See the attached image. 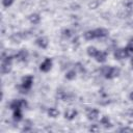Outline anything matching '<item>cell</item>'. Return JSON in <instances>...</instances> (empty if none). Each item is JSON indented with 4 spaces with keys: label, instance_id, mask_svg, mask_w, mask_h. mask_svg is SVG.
Segmentation results:
<instances>
[{
    "label": "cell",
    "instance_id": "6da1fadb",
    "mask_svg": "<svg viewBox=\"0 0 133 133\" xmlns=\"http://www.w3.org/2000/svg\"><path fill=\"white\" fill-rule=\"evenodd\" d=\"M101 73L105 79H114L119 76L121 70L116 66H111V65H104L101 68Z\"/></svg>",
    "mask_w": 133,
    "mask_h": 133
},
{
    "label": "cell",
    "instance_id": "7a4b0ae2",
    "mask_svg": "<svg viewBox=\"0 0 133 133\" xmlns=\"http://www.w3.org/2000/svg\"><path fill=\"white\" fill-rule=\"evenodd\" d=\"M15 56H11V55H6L3 53L2 54V58H1V65H0V69H1V73L3 75L5 74H8L10 71H11V68H12V60H14Z\"/></svg>",
    "mask_w": 133,
    "mask_h": 133
},
{
    "label": "cell",
    "instance_id": "3957f363",
    "mask_svg": "<svg viewBox=\"0 0 133 133\" xmlns=\"http://www.w3.org/2000/svg\"><path fill=\"white\" fill-rule=\"evenodd\" d=\"M32 84H33V76L32 75H26V76H24L22 78L21 84L19 86V89L21 90L20 92L26 94L32 87Z\"/></svg>",
    "mask_w": 133,
    "mask_h": 133
},
{
    "label": "cell",
    "instance_id": "277c9868",
    "mask_svg": "<svg viewBox=\"0 0 133 133\" xmlns=\"http://www.w3.org/2000/svg\"><path fill=\"white\" fill-rule=\"evenodd\" d=\"M27 106V102L24 99H15L9 103V108L11 110H16V109H22L23 107Z\"/></svg>",
    "mask_w": 133,
    "mask_h": 133
},
{
    "label": "cell",
    "instance_id": "5b68a950",
    "mask_svg": "<svg viewBox=\"0 0 133 133\" xmlns=\"http://www.w3.org/2000/svg\"><path fill=\"white\" fill-rule=\"evenodd\" d=\"M53 66V60L51 58H45L39 64V71L43 73H48Z\"/></svg>",
    "mask_w": 133,
    "mask_h": 133
},
{
    "label": "cell",
    "instance_id": "8992f818",
    "mask_svg": "<svg viewBox=\"0 0 133 133\" xmlns=\"http://www.w3.org/2000/svg\"><path fill=\"white\" fill-rule=\"evenodd\" d=\"M113 56H114V58L116 60H123V59H126V58L130 57L129 54L127 53L125 47L124 48H117V49H115L114 52H113Z\"/></svg>",
    "mask_w": 133,
    "mask_h": 133
},
{
    "label": "cell",
    "instance_id": "52a82bcc",
    "mask_svg": "<svg viewBox=\"0 0 133 133\" xmlns=\"http://www.w3.org/2000/svg\"><path fill=\"white\" fill-rule=\"evenodd\" d=\"M28 55H29V53H28V51L26 49H21L14 56L17 59V61H19V62H25L27 60V58H28Z\"/></svg>",
    "mask_w": 133,
    "mask_h": 133
},
{
    "label": "cell",
    "instance_id": "ba28073f",
    "mask_svg": "<svg viewBox=\"0 0 133 133\" xmlns=\"http://www.w3.org/2000/svg\"><path fill=\"white\" fill-rule=\"evenodd\" d=\"M35 45L41 49H47L49 46V39L46 36H38L35 39Z\"/></svg>",
    "mask_w": 133,
    "mask_h": 133
},
{
    "label": "cell",
    "instance_id": "9c48e42d",
    "mask_svg": "<svg viewBox=\"0 0 133 133\" xmlns=\"http://www.w3.org/2000/svg\"><path fill=\"white\" fill-rule=\"evenodd\" d=\"M99 115H100V111H99L97 108H91V109H89V110L86 112V117H87V119H88V121H91V122L98 119Z\"/></svg>",
    "mask_w": 133,
    "mask_h": 133
},
{
    "label": "cell",
    "instance_id": "30bf717a",
    "mask_svg": "<svg viewBox=\"0 0 133 133\" xmlns=\"http://www.w3.org/2000/svg\"><path fill=\"white\" fill-rule=\"evenodd\" d=\"M94 32H95L96 38H103V37H106V36L108 35V33H109V31H108L107 29L102 28V27L94 29Z\"/></svg>",
    "mask_w": 133,
    "mask_h": 133
},
{
    "label": "cell",
    "instance_id": "8fae6325",
    "mask_svg": "<svg viewBox=\"0 0 133 133\" xmlns=\"http://www.w3.org/2000/svg\"><path fill=\"white\" fill-rule=\"evenodd\" d=\"M78 115V111L75 108H69L64 111V117L69 121H73Z\"/></svg>",
    "mask_w": 133,
    "mask_h": 133
},
{
    "label": "cell",
    "instance_id": "7c38bea8",
    "mask_svg": "<svg viewBox=\"0 0 133 133\" xmlns=\"http://www.w3.org/2000/svg\"><path fill=\"white\" fill-rule=\"evenodd\" d=\"M106 59H107V53L104 51H99L95 57V60L99 63H104L106 61Z\"/></svg>",
    "mask_w": 133,
    "mask_h": 133
},
{
    "label": "cell",
    "instance_id": "4fadbf2b",
    "mask_svg": "<svg viewBox=\"0 0 133 133\" xmlns=\"http://www.w3.org/2000/svg\"><path fill=\"white\" fill-rule=\"evenodd\" d=\"M28 21H29L31 24L36 25V24H38V23L41 22V16H39L38 14H36V12L30 14V15L28 16Z\"/></svg>",
    "mask_w": 133,
    "mask_h": 133
},
{
    "label": "cell",
    "instance_id": "5bb4252c",
    "mask_svg": "<svg viewBox=\"0 0 133 133\" xmlns=\"http://www.w3.org/2000/svg\"><path fill=\"white\" fill-rule=\"evenodd\" d=\"M23 118V113H22V109H16L12 110V119L16 123H19L20 121H22Z\"/></svg>",
    "mask_w": 133,
    "mask_h": 133
},
{
    "label": "cell",
    "instance_id": "9a60e30c",
    "mask_svg": "<svg viewBox=\"0 0 133 133\" xmlns=\"http://www.w3.org/2000/svg\"><path fill=\"white\" fill-rule=\"evenodd\" d=\"M99 51H100V50H98V49H97L96 47H94V46H89V47H87V49H86L87 55H88L89 57H92V58L96 57V55L98 54Z\"/></svg>",
    "mask_w": 133,
    "mask_h": 133
},
{
    "label": "cell",
    "instance_id": "2e32d148",
    "mask_svg": "<svg viewBox=\"0 0 133 133\" xmlns=\"http://www.w3.org/2000/svg\"><path fill=\"white\" fill-rule=\"evenodd\" d=\"M77 71L74 69V70H69L66 73H65V75H64V78L66 79V80H74V79H76V77H77Z\"/></svg>",
    "mask_w": 133,
    "mask_h": 133
},
{
    "label": "cell",
    "instance_id": "e0dca14e",
    "mask_svg": "<svg viewBox=\"0 0 133 133\" xmlns=\"http://www.w3.org/2000/svg\"><path fill=\"white\" fill-rule=\"evenodd\" d=\"M47 113H48V116L51 117V118H56L58 115H59V110L54 108V107H51L47 110Z\"/></svg>",
    "mask_w": 133,
    "mask_h": 133
},
{
    "label": "cell",
    "instance_id": "ac0fdd59",
    "mask_svg": "<svg viewBox=\"0 0 133 133\" xmlns=\"http://www.w3.org/2000/svg\"><path fill=\"white\" fill-rule=\"evenodd\" d=\"M83 37L86 39V41H92L96 38L95 36V32H94V29H90V30H87L83 33Z\"/></svg>",
    "mask_w": 133,
    "mask_h": 133
},
{
    "label": "cell",
    "instance_id": "d6986e66",
    "mask_svg": "<svg viewBox=\"0 0 133 133\" xmlns=\"http://www.w3.org/2000/svg\"><path fill=\"white\" fill-rule=\"evenodd\" d=\"M100 123L105 128H111L112 127V124H111V122H110V119H109L108 116H102L101 119H100Z\"/></svg>",
    "mask_w": 133,
    "mask_h": 133
},
{
    "label": "cell",
    "instance_id": "ffe728a7",
    "mask_svg": "<svg viewBox=\"0 0 133 133\" xmlns=\"http://www.w3.org/2000/svg\"><path fill=\"white\" fill-rule=\"evenodd\" d=\"M72 35H73V31H72L71 29H69V28H64V29L61 30V36H62L63 38L69 39Z\"/></svg>",
    "mask_w": 133,
    "mask_h": 133
},
{
    "label": "cell",
    "instance_id": "44dd1931",
    "mask_svg": "<svg viewBox=\"0 0 133 133\" xmlns=\"http://www.w3.org/2000/svg\"><path fill=\"white\" fill-rule=\"evenodd\" d=\"M125 49H126V51H127V53L129 54V56L131 57L132 55H133V42H129L127 45H126V47H125Z\"/></svg>",
    "mask_w": 133,
    "mask_h": 133
},
{
    "label": "cell",
    "instance_id": "7402d4cb",
    "mask_svg": "<svg viewBox=\"0 0 133 133\" xmlns=\"http://www.w3.org/2000/svg\"><path fill=\"white\" fill-rule=\"evenodd\" d=\"M75 70H76L77 72H79V73H85V72H86L84 65H83L82 63H80V62H76V63H75Z\"/></svg>",
    "mask_w": 133,
    "mask_h": 133
},
{
    "label": "cell",
    "instance_id": "603a6c76",
    "mask_svg": "<svg viewBox=\"0 0 133 133\" xmlns=\"http://www.w3.org/2000/svg\"><path fill=\"white\" fill-rule=\"evenodd\" d=\"M14 2H15V0H2V5L7 8V7H10Z\"/></svg>",
    "mask_w": 133,
    "mask_h": 133
},
{
    "label": "cell",
    "instance_id": "cb8c5ba5",
    "mask_svg": "<svg viewBox=\"0 0 133 133\" xmlns=\"http://www.w3.org/2000/svg\"><path fill=\"white\" fill-rule=\"evenodd\" d=\"M89 131H91V132H98V131H100V127L98 125L94 124V125H91L89 127Z\"/></svg>",
    "mask_w": 133,
    "mask_h": 133
},
{
    "label": "cell",
    "instance_id": "d4e9b609",
    "mask_svg": "<svg viewBox=\"0 0 133 133\" xmlns=\"http://www.w3.org/2000/svg\"><path fill=\"white\" fill-rule=\"evenodd\" d=\"M119 131H123V132H125V131H129V132H132L133 130H132V129H129V128H123V129H121Z\"/></svg>",
    "mask_w": 133,
    "mask_h": 133
},
{
    "label": "cell",
    "instance_id": "484cf974",
    "mask_svg": "<svg viewBox=\"0 0 133 133\" xmlns=\"http://www.w3.org/2000/svg\"><path fill=\"white\" fill-rule=\"evenodd\" d=\"M130 65H131V68L133 69V55H132L131 58H130Z\"/></svg>",
    "mask_w": 133,
    "mask_h": 133
},
{
    "label": "cell",
    "instance_id": "4316f807",
    "mask_svg": "<svg viewBox=\"0 0 133 133\" xmlns=\"http://www.w3.org/2000/svg\"><path fill=\"white\" fill-rule=\"evenodd\" d=\"M129 99H130L131 101H133V91H131V92L129 94Z\"/></svg>",
    "mask_w": 133,
    "mask_h": 133
}]
</instances>
